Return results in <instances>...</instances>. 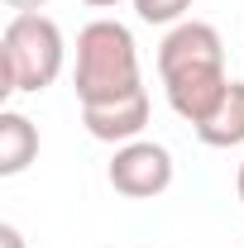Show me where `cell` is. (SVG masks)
Here are the masks:
<instances>
[{
	"label": "cell",
	"instance_id": "obj_11",
	"mask_svg": "<svg viewBox=\"0 0 244 248\" xmlns=\"http://www.w3.org/2000/svg\"><path fill=\"white\" fill-rule=\"evenodd\" d=\"M5 5H10V10H15V15H29V10H43V5H48V0H5Z\"/></svg>",
	"mask_w": 244,
	"mask_h": 248
},
{
	"label": "cell",
	"instance_id": "obj_12",
	"mask_svg": "<svg viewBox=\"0 0 244 248\" xmlns=\"http://www.w3.org/2000/svg\"><path fill=\"white\" fill-rule=\"evenodd\" d=\"M235 196H240V205H244V162H240V172H235Z\"/></svg>",
	"mask_w": 244,
	"mask_h": 248
},
{
	"label": "cell",
	"instance_id": "obj_9",
	"mask_svg": "<svg viewBox=\"0 0 244 248\" xmlns=\"http://www.w3.org/2000/svg\"><path fill=\"white\" fill-rule=\"evenodd\" d=\"M196 0H134V15L144 19V24H182L187 19V10H192Z\"/></svg>",
	"mask_w": 244,
	"mask_h": 248
},
{
	"label": "cell",
	"instance_id": "obj_6",
	"mask_svg": "<svg viewBox=\"0 0 244 248\" xmlns=\"http://www.w3.org/2000/svg\"><path fill=\"white\" fill-rule=\"evenodd\" d=\"M82 124L101 143H115V148L134 143L149 129V91H129L120 100H105V105H82Z\"/></svg>",
	"mask_w": 244,
	"mask_h": 248
},
{
	"label": "cell",
	"instance_id": "obj_13",
	"mask_svg": "<svg viewBox=\"0 0 244 248\" xmlns=\"http://www.w3.org/2000/svg\"><path fill=\"white\" fill-rule=\"evenodd\" d=\"M82 5H91V10H110V5H120V0H82Z\"/></svg>",
	"mask_w": 244,
	"mask_h": 248
},
{
	"label": "cell",
	"instance_id": "obj_8",
	"mask_svg": "<svg viewBox=\"0 0 244 248\" xmlns=\"http://www.w3.org/2000/svg\"><path fill=\"white\" fill-rule=\"evenodd\" d=\"M196 139L206 148H240L244 143V81H230V91L211 110V120L196 124Z\"/></svg>",
	"mask_w": 244,
	"mask_h": 248
},
{
	"label": "cell",
	"instance_id": "obj_4",
	"mask_svg": "<svg viewBox=\"0 0 244 248\" xmlns=\"http://www.w3.org/2000/svg\"><path fill=\"white\" fill-rule=\"evenodd\" d=\"M192 67H225V43L220 29L206 19H182L158 43V77H177Z\"/></svg>",
	"mask_w": 244,
	"mask_h": 248
},
{
	"label": "cell",
	"instance_id": "obj_5",
	"mask_svg": "<svg viewBox=\"0 0 244 248\" xmlns=\"http://www.w3.org/2000/svg\"><path fill=\"white\" fill-rule=\"evenodd\" d=\"M163 91H168L173 115L196 129V124L211 120V110L225 100L230 72H225V67H192V72H177V77H163Z\"/></svg>",
	"mask_w": 244,
	"mask_h": 248
},
{
	"label": "cell",
	"instance_id": "obj_1",
	"mask_svg": "<svg viewBox=\"0 0 244 248\" xmlns=\"http://www.w3.org/2000/svg\"><path fill=\"white\" fill-rule=\"evenodd\" d=\"M72 91L82 105H105V100H120L129 91H144L139 48H134V33L120 19H91L77 33Z\"/></svg>",
	"mask_w": 244,
	"mask_h": 248
},
{
	"label": "cell",
	"instance_id": "obj_3",
	"mask_svg": "<svg viewBox=\"0 0 244 248\" xmlns=\"http://www.w3.org/2000/svg\"><path fill=\"white\" fill-rule=\"evenodd\" d=\"M105 182L115 186L129 201H153L173 186V153L153 139H134V143H120L110 167H105Z\"/></svg>",
	"mask_w": 244,
	"mask_h": 248
},
{
	"label": "cell",
	"instance_id": "obj_10",
	"mask_svg": "<svg viewBox=\"0 0 244 248\" xmlns=\"http://www.w3.org/2000/svg\"><path fill=\"white\" fill-rule=\"evenodd\" d=\"M0 248H24V234L15 224H0Z\"/></svg>",
	"mask_w": 244,
	"mask_h": 248
},
{
	"label": "cell",
	"instance_id": "obj_2",
	"mask_svg": "<svg viewBox=\"0 0 244 248\" xmlns=\"http://www.w3.org/2000/svg\"><path fill=\"white\" fill-rule=\"evenodd\" d=\"M62 62H67V43L62 29L48 15H10V24L0 33V91L5 95H38L48 91L62 77Z\"/></svg>",
	"mask_w": 244,
	"mask_h": 248
},
{
	"label": "cell",
	"instance_id": "obj_7",
	"mask_svg": "<svg viewBox=\"0 0 244 248\" xmlns=\"http://www.w3.org/2000/svg\"><path fill=\"white\" fill-rule=\"evenodd\" d=\"M38 157V129L19 110H0V177H19Z\"/></svg>",
	"mask_w": 244,
	"mask_h": 248
}]
</instances>
